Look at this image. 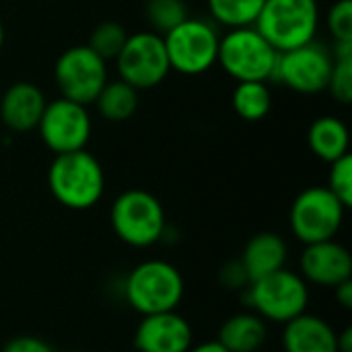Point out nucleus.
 <instances>
[{
	"label": "nucleus",
	"instance_id": "f257e3e1",
	"mask_svg": "<svg viewBox=\"0 0 352 352\" xmlns=\"http://www.w3.org/2000/svg\"><path fill=\"white\" fill-rule=\"evenodd\" d=\"M47 188L70 210L93 208L105 192V171L89 151L56 155L47 169Z\"/></svg>",
	"mask_w": 352,
	"mask_h": 352
},
{
	"label": "nucleus",
	"instance_id": "f03ea898",
	"mask_svg": "<svg viewBox=\"0 0 352 352\" xmlns=\"http://www.w3.org/2000/svg\"><path fill=\"white\" fill-rule=\"evenodd\" d=\"M184 295L182 272L165 260L140 262L128 272L124 283V299L140 316L175 311Z\"/></svg>",
	"mask_w": 352,
	"mask_h": 352
},
{
	"label": "nucleus",
	"instance_id": "7ed1b4c3",
	"mask_svg": "<svg viewBox=\"0 0 352 352\" xmlns=\"http://www.w3.org/2000/svg\"><path fill=\"white\" fill-rule=\"evenodd\" d=\"M254 27L278 54L301 47L316 39L320 4L318 0H264Z\"/></svg>",
	"mask_w": 352,
	"mask_h": 352
},
{
	"label": "nucleus",
	"instance_id": "20e7f679",
	"mask_svg": "<svg viewBox=\"0 0 352 352\" xmlns=\"http://www.w3.org/2000/svg\"><path fill=\"white\" fill-rule=\"evenodd\" d=\"M116 237L130 248H151L165 233V210L159 198L146 190L122 192L109 210Z\"/></svg>",
	"mask_w": 352,
	"mask_h": 352
},
{
	"label": "nucleus",
	"instance_id": "39448f33",
	"mask_svg": "<svg viewBox=\"0 0 352 352\" xmlns=\"http://www.w3.org/2000/svg\"><path fill=\"white\" fill-rule=\"evenodd\" d=\"M245 301L264 322L287 324L309 307V285L299 272L278 270L254 280L245 289Z\"/></svg>",
	"mask_w": 352,
	"mask_h": 352
},
{
	"label": "nucleus",
	"instance_id": "423d86ee",
	"mask_svg": "<svg viewBox=\"0 0 352 352\" xmlns=\"http://www.w3.org/2000/svg\"><path fill=\"white\" fill-rule=\"evenodd\" d=\"M276 58L278 52L254 25L229 29V33H225L219 41L217 62L237 82L272 80Z\"/></svg>",
	"mask_w": 352,
	"mask_h": 352
},
{
	"label": "nucleus",
	"instance_id": "0eeeda50",
	"mask_svg": "<svg viewBox=\"0 0 352 352\" xmlns=\"http://www.w3.org/2000/svg\"><path fill=\"white\" fill-rule=\"evenodd\" d=\"M346 210L326 186H311L293 200L289 214L291 231L303 245L336 239Z\"/></svg>",
	"mask_w": 352,
	"mask_h": 352
},
{
	"label": "nucleus",
	"instance_id": "6e6552de",
	"mask_svg": "<svg viewBox=\"0 0 352 352\" xmlns=\"http://www.w3.org/2000/svg\"><path fill=\"white\" fill-rule=\"evenodd\" d=\"M163 41L169 66L179 74L198 76L217 64L221 37L217 29L204 19L188 16L175 29L165 33Z\"/></svg>",
	"mask_w": 352,
	"mask_h": 352
},
{
	"label": "nucleus",
	"instance_id": "1a4fd4ad",
	"mask_svg": "<svg viewBox=\"0 0 352 352\" xmlns=\"http://www.w3.org/2000/svg\"><path fill=\"white\" fill-rule=\"evenodd\" d=\"M54 78L64 99L91 105L107 82V62L89 45H72L58 56Z\"/></svg>",
	"mask_w": 352,
	"mask_h": 352
},
{
	"label": "nucleus",
	"instance_id": "9d476101",
	"mask_svg": "<svg viewBox=\"0 0 352 352\" xmlns=\"http://www.w3.org/2000/svg\"><path fill=\"white\" fill-rule=\"evenodd\" d=\"M122 80L138 91L161 85L171 72L163 35L155 31H140L128 35L122 52L116 58Z\"/></svg>",
	"mask_w": 352,
	"mask_h": 352
},
{
	"label": "nucleus",
	"instance_id": "9b49d317",
	"mask_svg": "<svg viewBox=\"0 0 352 352\" xmlns=\"http://www.w3.org/2000/svg\"><path fill=\"white\" fill-rule=\"evenodd\" d=\"M334 66L332 52L316 41L301 47L280 52L276 58L272 80H278L301 95H316L328 89Z\"/></svg>",
	"mask_w": 352,
	"mask_h": 352
},
{
	"label": "nucleus",
	"instance_id": "f8f14e48",
	"mask_svg": "<svg viewBox=\"0 0 352 352\" xmlns=\"http://www.w3.org/2000/svg\"><path fill=\"white\" fill-rule=\"evenodd\" d=\"M35 130H39L43 144L54 155H62L82 151L87 146L93 122L87 111V105L60 97L45 105Z\"/></svg>",
	"mask_w": 352,
	"mask_h": 352
},
{
	"label": "nucleus",
	"instance_id": "ddd939ff",
	"mask_svg": "<svg viewBox=\"0 0 352 352\" xmlns=\"http://www.w3.org/2000/svg\"><path fill=\"white\" fill-rule=\"evenodd\" d=\"M136 352H188L194 346L190 322L175 311L142 316L134 330Z\"/></svg>",
	"mask_w": 352,
	"mask_h": 352
},
{
	"label": "nucleus",
	"instance_id": "4468645a",
	"mask_svg": "<svg viewBox=\"0 0 352 352\" xmlns=\"http://www.w3.org/2000/svg\"><path fill=\"white\" fill-rule=\"evenodd\" d=\"M299 274L309 285L334 289L336 285L352 278L351 252L336 239L309 243L299 258Z\"/></svg>",
	"mask_w": 352,
	"mask_h": 352
},
{
	"label": "nucleus",
	"instance_id": "2eb2a0df",
	"mask_svg": "<svg viewBox=\"0 0 352 352\" xmlns=\"http://www.w3.org/2000/svg\"><path fill=\"white\" fill-rule=\"evenodd\" d=\"M47 101L43 91L29 82H12L0 99V122L14 134H25L37 128Z\"/></svg>",
	"mask_w": 352,
	"mask_h": 352
},
{
	"label": "nucleus",
	"instance_id": "dca6fc26",
	"mask_svg": "<svg viewBox=\"0 0 352 352\" xmlns=\"http://www.w3.org/2000/svg\"><path fill=\"white\" fill-rule=\"evenodd\" d=\"M287 260H289V245L283 235L272 231H262L254 235L245 243L239 258L250 278V285L258 278H264L272 272L287 268Z\"/></svg>",
	"mask_w": 352,
	"mask_h": 352
},
{
	"label": "nucleus",
	"instance_id": "f3484780",
	"mask_svg": "<svg viewBox=\"0 0 352 352\" xmlns=\"http://www.w3.org/2000/svg\"><path fill=\"white\" fill-rule=\"evenodd\" d=\"M285 352H338L336 330L320 316L301 314L285 324L283 330Z\"/></svg>",
	"mask_w": 352,
	"mask_h": 352
},
{
	"label": "nucleus",
	"instance_id": "a211bd4d",
	"mask_svg": "<svg viewBox=\"0 0 352 352\" xmlns=\"http://www.w3.org/2000/svg\"><path fill=\"white\" fill-rule=\"evenodd\" d=\"M268 340V322L254 311H241L223 322L217 342L229 352H258Z\"/></svg>",
	"mask_w": 352,
	"mask_h": 352
},
{
	"label": "nucleus",
	"instance_id": "6ab92c4d",
	"mask_svg": "<svg viewBox=\"0 0 352 352\" xmlns=\"http://www.w3.org/2000/svg\"><path fill=\"white\" fill-rule=\"evenodd\" d=\"M307 144L318 159L334 163L336 159L349 155L351 134L342 120L334 116H322L309 126Z\"/></svg>",
	"mask_w": 352,
	"mask_h": 352
},
{
	"label": "nucleus",
	"instance_id": "aec40b11",
	"mask_svg": "<svg viewBox=\"0 0 352 352\" xmlns=\"http://www.w3.org/2000/svg\"><path fill=\"white\" fill-rule=\"evenodd\" d=\"M138 89L128 85L126 80H107L95 99V107L101 118L107 122H126L138 109Z\"/></svg>",
	"mask_w": 352,
	"mask_h": 352
},
{
	"label": "nucleus",
	"instance_id": "412c9836",
	"mask_svg": "<svg viewBox=\"0 0 352 352\" xmlns=\"http://www.w3.org/2000/svg\"><path fill=\"white\" fill-rule=\"evenodd\" d=\"M231 105L241 120L260 122L272 109V91L264 80L237 82L231 95Z\"/></svg>",
	"mask_w": 352,
	"mask_h": 352
},
{
	"label": "nucleus",
	"instance_id": "4be33fe9",
	"mask_svg": "<svg viewBox=\"0 0 352 352\" xmlns=\"http://www.w3.org/2000/svg\"><path fill=\"white\" fill-rule=\"evenodd\" d=\"M262 6L264 0H208L210 16L229 29L254 25Z\"/></svg>",
	"mask_w": 352,
	"mask_h": 352
},
{
	"label": "nucleus",
	"instance_id": "5701e85b",
	"mask_svg": "<svg viewBox=\"0 0 352 352\" xmlns=\"http://www.w3.org/2000/svg\"><path fill=\"white\" fill-rule=\"evenodd\" d=\"M144 14L153 31L159 35L169 33L190 16L184 0H146Z\"/></svg>",
	"mask_w": 352,
	"mask_h": 352
},
{
	"label": "nucleus",
	"instance_id": "b1692460",
	"mask_svg": "<svg viewBox=\"0 0 352 352\" xmlns=\"http://www.w3.org/2000/svg\"><path fill=\"white\" fill-rule=\"evenodd\" d=\"M128 39V31L122 23H116V21H103L99 23L91 37H89V47L99 56L103 58L105 62L107 60H116L118 54L122 52L124 43Z\"/></svg>",
	"mask_w": 352,
	"mask_h": 352
},
{
	"label": "nucleus",
	"instance_id": "393cba45",
	"mask_svg": "<svg viewBox=\"0 0 352 352\" xmlns=\"http://www.w3.org/2000/svg\"><path fill=\"white\" fill-rule=\"evenodd\" d=\"M346 208L352 206V157L351 153L330 163L328 186H326Z\"/></svg>",
	"mask_w": 352,
	"mask_h": 352
},
{
	"label": "nucleus",
	"instance_id": "a878e982",
	"mask_svg": "<svg viewBox=\"0 0 352 352\" xmlns=\"http://www.w3.org/2000/svg\"><path fill=\"white\" fill-rule=\"evenodd\" d=\"M336 101L349 105L352 101V56H334L328 89Z\"/></svg>",
	"mask_w": 352,
	"mask_h": 352
},
{
	"label": "nucleus",
	"instance_id": "bb28decb",
	"mask_svg": "<svg viewBox=\"0 0 352 352\" xmlns=\"http://www.w3.org/2000/svg\"><path fill=\"white\" fill-rule=\"evenodd\" d=\"M326 23L334 41H352V0H338L332 4Z\"/></svg>",
	"mask_w": 352,
	"mask_h": 352
},
{
	"label": "nucleus",
	"instance_id": "cd10ccee",
	"mask_svg": "<svg viewBox=\"0 0 352 352\" xmlns=\"http://www.w3.org/2000/svg\"><path fill=\"white\" fill-rule=\"evenodd\" d=\"M219 283L227 291H245L250 287V278L239 260H231L219 270Z\"/></svg>",
	"mask_w": 352,
	"mask_h": 352
},
{
	"label": "nucleus",
	"instance_id": "c85d7f7f",
	"mask_svg": "<svg viewBox=\"0 0 352 352\" xmlns=\"http://www.w3.org/2000/svg\"><path fill=\"white\" fill-rule=\"evenodd\" d=\"M0 352H54V349L37 336H16L10 338Z\"/></svg>",
	"mask_w": 352,
	"mask_h": 352
},
{
	"label": "nucleus",
	"instance_id": "c756f323",
	"mask_svg": "<svg viewBox=\"0 0 352 352\" xmlns=\"http://www.w3.org/2000/svg\"><path fill=\"white\" fill-rule=\"evenodd\" d=\"M334 297H336V301H338V305H340L342 309H351L352 278H349V280H344V283H340V285H336V287H334Z\"/></svg>",
	"mask_w": 352,
	"mask_h": 352
},
{
	"label": "nucleus",
	"instance_id": "7c9ffc66",
	"mask_svg": "<svg viewBox=\"0 0 352 352\" xmlns=\"http://www.w3.org/2000/svg\"><path fill=\"white\" fill-rule=\"evenodd\" d=\"M336 346H338V352H352L351 328H344L342 332H336Z\"/></svg>",
	"mask_w": 352,
	"mask_h": 352
},
{
	"label": "nucleus",
	"instance_id": "2f4dec72",
	"mask_svg": "<svg viewBox=\"0 0 352 352\" xmlns=\"http://www.w3.org/2000/svg\"><path fill=\"white\" fill-rule=\"evenodd\" d=\"M188 352H229V351H227V349H223L217 340H208V342H202V344L192 346Z\"/></svg>",
	"mask_w": 352,
	"mask_h": 352
},
{
	"label": "nucleus",
	"instance_id": "473e14b6",
	"mask_svg": "<svg viewBox=\"0 0 352 352\" xmlns=\"http://www.w3.org/2000/svg\"><path fill=\"white\" fill-rule=\"evenodd\" d=\"M4 37H6V33H4V25H2V21H0V50H2V45H4Z\"/></svg>",
	"mask_w": 352,
	"mask_h": 352
},
{
	"label": "nucleus",
	"instance_id": "72a5a7b5",
	"mask_svg": "<svg viewBox=\"0 0 352 352\" xmlns=\"http://www.w3.org/2000/svg\"><path fill=\"white\" fill-rule=\"evenodd\" d=\"M64 352H85V351H64Z\"/></svg>",
	"mask_w": 352,
	"mask_h": 352
}]
</instances>
